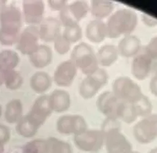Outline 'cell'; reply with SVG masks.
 Here are the masks:
<instances>
[{
	"mask_svg": "<svg viewBox=\"0 0 157 153\" xmlns=\"http://www.w3.org/2000/svg\"><path fill=\"white\" fill-rule=\"evenodd\" d=\"M149 90L150 92L157 97V76L154 75L149 82Z\"/></svg>",
	"mask_w": 157,
	"mask_h": 153,
	"instance_id": "cell-39",
	"label": "cell"
},
{
	"mask_svg": "<svg viewBox=\"0 0 157 153\" xmlns=\"http://www.w3.org/2000/svg\"><path fill=\"white\" fill-rule=\"evenodd\" d=\"M48 102L52 112L63 113L70 108L71 99L68 92L57 89L48 95Z\"/></svg>",
	"mask_w": 157,
	"mask_h": 153,
	"instance_id": "cell-20",
	"label": "cell"
},
{
	"mask_svg": "<svg viewBox=\"0 0 157 153\" xmlns=\"http://www.w3.org/2000/svg\"><path fill=\"white\" fill-rule=\"evenodd\" d=\"M56 127L61 134L74 136L88 129L85 119L79 114H66L60 116L56 121Z\"/></svg>",
	"mask_w": 157,
	"mask_h": 153,
	"instance_id": "cell-11",
	"label": "cell"
},
{
	"mask_svg": "<svg viewBox=\"0 0 157 153\" xmlns=\"http://www.w3.org/2000/svg\"><path fill=\"white\" fill-rule=\"evenodd\" d=\"M134 104L137 110L139 117L143 118L152 113V104L146 95H144L138 102Z\"/></svg>",
	"mask_w": 157,
	"mask_h": 153,
	"instance_id": "cell-33",
	"label": "cell"
},
{
	"mask_svg": "<svg viewBox=\"0 0 157 153\" xmlns=\"http://www.w3.org/2000/svg\"><path fill=\"white\" fill-rule=\"evenodd\" d=\"M4 144L0 141V153H4Z\"/></svg>",
	"mask_w": 157,
	"mask_h": 153,
	"instance_id": "cell-42",
	"label": "cell"
},
{
	"mask_svg": "<svg viewBox=\"0 0 157 153\" xmlns=\"http://www.w3.org/2000/svg\"><path fill=\"white\" fill-rule=\"evenodd\" d=\"M134 139L142 144H147L157 138V114L141 118L132 129Z\"/></svg>",
	"mask_w": 157,
	"mask_h": 153,
	"instance_id": "cell-7",
	"label": "cell"
},
{
	"mask_svg": "<svg viewBox=\"0 0 157 153\" xmlns=\"http://www.w3.org/2000/svg\"><path fill=\"white\" fill-rule=\"evenodd\" d=\"M54 48L59 54H66L71 48V43L66 40L62 34H59L53 41Z\"/></svg>",
	"mask_w": 157,
	"mask_h": 153,
	"instance_id": "cell-34",
	"label": "cell"
},
{
	"mask_svg": "<svg viewBox=\"0 0 157 153\" xmlns=\"http://www.w3.org/2000/svg\"><path fill=\"white\" fill-rule=\"evenodd\" d=\"M52 113L48 95H42L35 100L29 111L25 116L33 125L39 128L44 124Z\"/></svg>",
	"mask_w": 157,
	"mask_h": 153,
	"instance_id": "cell-12",
	"label": "cell"
},
{
	"mask_svg": "<svg viewBox=\"0 0 157 153\" xmlns=\"http://www.w3.org/2000/svg\"><path fill=\"white\" fill-rule=\"evenodd\" d=\"M153 60L145 53L138 54L133 58L131 64L132 75L137 80L142 81L149 76Z\"/></svg>",
	"mask_w": 157,
	"mask_h": 153,
	"instance_id": "cell-16",
	"label": "cell"
},
{
	"mask_svg": "<svg viewBox=\"0 0 157 153\" xmlns=\"http://www.w3.org/2000/svg\"><path fill=\"white\" fill-rule=\"evenodd\" d=\"M108 81L107 72L99 67L94 73L85 76L82 80L78 86L79 94L84 99H91L107 84Z\"/></svg>",
	"mask_w": 157,
	"mask_h": 153,
	"instance_id": "cell-6",
	"label": "cell"
},
{
	"mask_svg": "<svg viewBox=\"0 0 157 153\" xmlns=\"http://www.w3.org/2000/svg\"><path fill=\"white\" fill-rule=\"evenodd\" d=\"M77 70V68L70 59L63 61L54 72V82L59 86L68 87L74 81Z\"/></svg>",
	"mask_w": 157,
	"mask_h": 153,
	"instance_id": "cell-14",
	"label": "cell"
},
{
	"mask_svg": "<svg viewBox=\"0 0 157 153\" xmlns=\"http://www.w3.org/2000/svg\"><path fill=\"white\" fill-rule=\"evenodd\" d=\"M1 114H2V108H1V106L0 105V117L1 116Z\"/></svg>",
	"mask_w": 157,
	"mask_h": 153,
	"instance_id": "cell-45",
	"label": "cell"
},
{
	"mask_svg": "<svg viewBox=\"0 0 157 153\" xmlns=\"http://www.w3.org/2000/svg\"><path fill=\"white\" fill-rule=\"evenodd\" d=\"M141 47L140 39L132 34L121 37L117 48L119 56L125 58H133L139 54Z\"/></svg>",
	"mask_w": 157,
	"mask_h": 153,
	"instance_id": "cell-17",
	"label": "cell"
},
{
	"mask_svg": "<svg viewBox=\"0 0 157 153\" xmlns=\"http://www.w3.org/2000/svg\"><path fill=\"white\" fill-rule=\"evenodd\" d=\"M6 6V1L0 0V10Z\"/></svg>",
	"mask_w": 157,
	"mask_h": 153,
	"instance_id": "cell-41",
	"label": "cell"
},
{
	"mask_svg": "<svg viewBox=\"0 0 157 153\" xmlns=\"http://www.w3.org/2000/svg\"><path fill=\"white\" fill-rule=\"evenodd\" d=\"M129 153H140V152H139L138 151H131Z\"/></svg>",
	"mask_w": 157,
	"mask_h": 153,
	"instance_id": "cell-44",
	"label": "cell"
},
{
	"mask_svg": "<svg viewBox=\"0 0 157 153\" xmlns=\"http://www.w3.org/2000/svg\"><path fill=\"white\" fill-rule=\"evenodd\" d=\"M25 21L30 25L38 24L42 21L45 6L41 0H25L22 4Z\"/></svg>",
	"mask_w": 157,
	"mask_h": 153,
	"instance_id": "cell-15",
	"label": "cell"
},
{
	"mask_svg": "<svg viewBox=\"0 0 157 153\" xmlns=\"http://www.w3.org/2000/svg\"><path fill=\"white\" fill-rule=\"evenodd\" d=\"M23 153H49L47 140L36 139L28 142L23 147Z\"/></svg>",
	"mask_w": 157,
	"mask_h": 153,
	"instance_id": "cell-31",
	"label": "cell"
},
{
	"mask_svg": "<svg viewBox=\"0 0 157 153\" xmlns=\"http://www.w3.org/2000/svg\"><path fill=\"white\" fill-rule=\"evenodd\" d=\"M61 23L53 17H47L42 20L39 29V38L45 42H53L61 34Z\"/></svg>",
	"mask_w": 157,
	"mask_h": 153,
	"instance_id": "cell-18",
	"label": "cell"
},
{
	"mask_svg": "<svg viewBox=\"0 0 157 153\" xmlns=\"http://www.w3.org/2000/svg\"><path fill=\"white\" fill-rule=\"evenodd\" d=\"M23 116V105L20 100L12 99L7 103L4 112V118L7 122L17 124Z\"/></svg>",
	"mask_w": 157,
	"mask_h": 153,
	"instance_id": "cell-24",
	"label": "cell"
},
{
	"mask_svg": "<svg viewBox=\"0 0 157 153\" xmlns=\"http://www.w3.org/2000/svg\"><path fill=\"white\" fill-rule=\"evenodd\" d=\"M138 21L137 14L132 9L122 8L113 12L105 23L107 37L115 39L132 34Z\"/></svg>",
	"mask_w": 157,
	"mask_h": 153,
	"instance_id": "cell-1",
	"label": "cell"
},
{
	"mask_svg": "<svg viewBox=\"0 0 157 153\" xmlns=\"http://www.w3.org/2000/svg\"><path fill=\"white\" fill-rule=\"evenodd\" d=\"M10 138V131L7 126L0 124V141L4 145Z\"/></svg>",
	"mask_w": 157,
	"mask_h": 153,
	"instance_id": "cell-37",
	"label": "cell"
},
{
	"mask_svg": "<svg viewBox=\"0 0 157 153\" xmlns=\"http://www.w3.org/2000/svg\"><path fill=\"white\" fill-rule=\"evenodd\" d=\"M85 33L90 42L100 43L107 37L105 23L102 20L93 19L86 24Z\"/></svg>",
	"mask_w": 157,
	"mask_h": 153,
	"instance_id": "cell-19",
	"label": "cell"
},
{
	"mask_svg": "<svg viewBox=\"0 0 157 153\" xmlns=\"http://www.w3.org/2000/svg\"><path fill=\"white\" fill-rule=\"evenodd\" d=\"M89 12L90 6L86 1H75L59 12V21L64 27L78 24Z\"/></svg>",
	"mask_w": 157,
	"mask_h": 153,
	"instance_id": "cell-8",
	"label": "cell"
},
{
	"mask_svg": "<svg viewBox=\"0 0 157 153\" xmlns=\"http://www.w3.org/2000/svg\"><path fill=\"white\" fill-rule=\"evenodd\" d=\"M23 78L17 71L13 70H4V83L7 88L10 90L18 89L22 84Z\"/></svg>",
	"mask_w": 157,
	"mask_h": 153,
	"instance_id": "cell-30",
	"label": "cell"
},
{
	"mask_svg": "<svg viewBox=\"0 0 157 153\" xmlns=\"http://www.w3.org/2000/svg\"><path fill=\"white\" fill-rule=\"evenodd\" d=\"M148 153H157V147H155L153 149H151Z\"/></svg>",
	"mask_w": 157,
	"mask_h": 153,
	"instance_id": "cell-43",
	"label": "cell"
},
{
	"mask_svg": "<svg viewBox=\"0 0 157 153\" xmlns=\"http://www.w3.org/2000/svg\"><path fill=\"white\" fill-rule=\"evenodd\" d=\"M145 53L152 60L157 61V35L148 41L145 47Z\"/></svg>",
	"mask_w": 157,
	"mask_h": 153,
	"instance_id": "cell-35",
	"label": "cell"
},
{
	"mask_svg": "<svg viewBox=\"0 0 157 153\" xmlns=\"http://www.w3.org/2000/svg\"><path fill=\"white\" fill-rule=\"evenodd\" d=\"M39 39L38 28L29 25L20 33L16 43L17 48L21 53L29 56L39 46Z\"/></svg>",
	"mask_w": 157,
	"mask_h": 153,
	"instance_id": "cell-13",
	"label": "cell"
},
{
	"mask_svg": "<svg viewBox=\"0 0 157 153\" xmlns=\"http://www.w3.org/2000/svg\"><path fill=\"white\" fill-rule=\"evenodd\" d=\"M143 23L150 28H153L157 26V18L147 13H143L141 17Z\"/></svg>",
	"mask_w": 157,
	"mask_h": 153,
	"instance_id": "cell-38",
	"label": "cell"
},
{
	"mask_svg": "<svg viewBox=\"0 0 157 153\" xmlns=\"http://www.w3.org/2000/svg\"><path fill=\"white\" fill-rule=\"evenodd\" d=\"M19 61V56L13 50H4L0 52V67L4 70L14 69Z\"/></svg>",
	"mask_w": 157,
	"mask_h": 153,
	"instance_id": "cell-26",
	"label": "cell"
},
{
	"mask_svg": "<svg viewBox=\"0 0 157 153\" xmlns=\"http://www.w3.org/2000/svg\"><path fill=\"white\" fill-rule=\"evenodd\" d=\"M39 128L33 125L26 118L23 116L21 119L17 123L16 131L17 133L25 138H31L34 136Z\"/></svg>",
	"mask_w": 157,
	"mask_h": 153,
	"instance_id": "cell-28",
	"label": "cell"
},
{
	"mask_svg": "<svg viewBox=\"0 0 157 153\" xmlns=\"http://www.w3.org/2000/svg\"><path fill=\"white\" fill-rule=\"evenodd\" d=\"M47 140L49 153H73L71 145L66 141L55 137H50Z\"/></svg>",
	"mask_w": 157,
	"mask_h": 153,
	"instance_id": "cell-29",
	"label": "cell"
},
{
	"mask_svg": "<svg viewBox=\"0 0 157 153\" xmlns=\"http://www.w3.org/2000/svg\"><path fill=\"white\" fill-rule=\"evenodd\" d=\"M105 133L102 129H86L74 136V143L80 151L85 152H96L104 146Z\"/></svg>",
	"mask_w": 157,
	"mask_h": 153,
	"instance_id": "cell-5",
	"label": "cell"
},
{
	"mask_svg": "<svg viewBox=\"0 0 157 153\" xmlns=\"http://www.w3.org/2000/svg\"><path fill=\"white\" fill-rule=\"evenodd\" d=\"M21 24V13L17 7L6 6L0 10V43L4 45L16 43Z\"/></svg>",
	"mask_w": 157,
	"mask_h": 153,
	"instance_id": "cell-2",
	"label": "cell"
},
{
	"mask_svg": "<svg viewBox=\"0 0 157 153\" xmlns=\"http://www.w3.org/2000/svg\"><path fill=\"white\" fill-rule=\"evenodd\" d=\"M99 66L109 67L114 64L118 59L119 54L117 46L106 44L102 46L96 53Z\"/></svg>",
	"mask_w": 157,
	"mask_h": 153,
	"instance_id": "cell-22",
	"label": "cell"
},
{
	"mask_svg": "<svg viewBox=\"0 0 157 153\" xmlns=\"http://www.w3.org/2000/svg\"><path fill=\"white\" fill-rule=\"evenodd\" d=\"M82 29L79 24L64 27L62 35L71 44L78 42L82 38Z\"/></svg>",
	"mask_w": 157,
	"mask_h": 153,
	"instance_id": "cell-32",
	"label": "cell"
},
{
	"mask_svg": "<svg viewBox=\"0 0 157 153\" xmlns=\"http://www.w3.org/2000/svg\"><path fill=\"white\" fill-rule=\"evenodd\" d=\"M48 4L51 9L59 12L68 4L67 1L65 0H49L48 1Z\"/></svg>",
	"mask_w": 157,
	"mask_h": 153,
	"instance_id": "cell-36",
	"label": "cell"
},
{
	"mask_svg": "<svg viewBox=\"0 0 157 153\" xmlns=\"http://www.w3.org/2000/svg\"><path fill=\"white\" fill-rule=\"evenodd\" d=\"M30 62L36 68H44L52 60V51L45 45H39L36 50L29 56Z\"/></svg>",
	"mask_w": 157,
	"mask_h": 153,
	"instance_id": "cell-23",
	"label": "cell"
},
{
	"mask_svg": "<svg viewBox=\"0 0 157 153\" xmlns=\"http://www.w3.org/2000/svg\"><path fill=\"white\" fill-rule=\"evenodd\" d=\"M122 103L123 102L120 101L112 91H106L99 95L96 105L98 111L106 119L118 120Z\"/></svg>",
	"mask_w": 157,
	"mask_h": 153,
	"instance_id": "cell-10",
	"label": "cell"
},
{
	"mask_svg": "<svg viewBox=\"0 0 157 153\" xmlns=\"http://www.w3.org/2000/svg\"><path fill=\"white\" fill-rule=\"evenodd\" d=\"M104 132L107 153H129L132 151V144L121 132L120 127L110 129Z\"/></svg>",
	"mask_w": 157,
	"mask_h": 153,
	"instance_id": "cell-9",
	"label": "cell"
},
{
	"mask_svg": "<svg viewBox=\"0 0 157 153\" xmlns=\"http://www.w3.org/2000/svg\"><path fill=\"white\" fill-rule=\"evenodd\" d=\"M155 75H156V76H157V69H156V73H155Z\"/></svg>",
	"mask_w": 157,
	"mask_h": 153,
	"instance_id": "cell-46",
	"label": "cell"
},
{
	"mask_svg": "<svg viewBox=\"0 0 157 153\" xmlns=\"http://www.w3.org/2000/svg\"><path fill=\"white\" fill-rule=\"evenodd\" d=\"M90 12L94 19L103 20L113 12L115 5L109 0H93L89 4Z\"/></svg>",
	"mask_w": 157,
	"mask_h": 153,
	"instance_id": "cell-21",
	"label": "cell"
},
{
	"mask_svg": "<svg viewBox=\"0 0 157 153\" xmlns=\"http://www.w3.org/2000/svg\"><path fill=\"white\" fill-rule=\"evenodd\" d=\"M51 85V77L47 73L44 72L35 73L30 79V86L34 92L38 94L45 92L50 88Z\"/></svg>",
	"mask_w": 157,
	"mask_h": 153,
	"instance_id": "cell-25",
	"label": "cell"
},
{
	"mask_svg": "<svg viewBox=\"0 0 157 153\" xmlns=\"http://www.w3.org/2000/svg\"><path fill=\"white\" fill-rule=\"evenodd\" d=\"M4 70L0 67V86L4 83Z\"/></svg>",
	"mask_w": 157,
	"mask_h": 153,
	"instance_id": "cell-40",
	"label": "cell"
},
{
	"mask_svg": "<svg viewBox=\"0 0 157 153\" xmlns=\"http://www.w3.org/2000/svg\"><path fill=\"white\" fill-rule=\"evenodd\" d=\"M112 92L121 102L135 103L144 95L140 86L131 78L121 76L112 83Z\"/></svg>",
	"mask_w": 157,
	"mask_h": 153,
	"instance_id": "cell-4",
	"label": "cell"
},
{
	"mask_svg": "<svg viewBox=\"0 0 157 153\" xmlns=\"http://www.w3.org/2000/svg\"><path fill=\"white\" fill-rule=\"evenodd\" d=\"M70 60L85 76L93 74L99 68L96 53L85 42L78 43L74 47Z\"/></svg>",
	"mask_w": 157,
	"mask_h": 153,
	"instance_id": "cell-3",
	"label": "cell"
},
{
	"mask_svg": "<svg viewBox=\"0 0 157 153\" xmlns=\"http://www.w3.org/2000/svg\"><path fill=\"white\" fill-rule=\"evenodd\" d=\"M139 117L134 104L123 102L118 116V120L129 124L134 122Z\"/></svg>",
	"mask_w": 157,
	"mask_h": 153,
	"instance_id": "cell-27",
	"label": "cell"
}]
</instances>
